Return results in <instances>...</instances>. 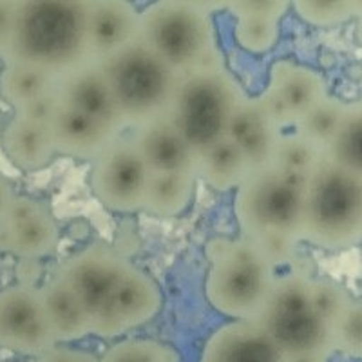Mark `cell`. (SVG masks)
Returning a JSON list of instances; mask_svg holds the SVG:
<instances>
[{"label":"cell","mask_w":362,"mask_h":362,"mask_svg":"<svg viewBox=\"0 0 362 362\" xmlns=\"http://www.w3.org/2000/svg\"><path fill=\"white\" fill-rule=\"evenodd\" d=\"M234 38L248 53H267L279 40V21L264 17L235 18Z\"/></svg>","instance_id":"29"},{"label":"cell","mask_w":362,"mask_h":362,"mask_svg":"<svg viewBox=\"0 0 362 362\" xmlns=\"http://www.w3.org/2000/svg\"><path fill=\"white\" fill-rule=\"evenodd\" d=\"M58 100L76 111L112 125L124 132V122L119 116L116 100L112 95L107 73L102 62H90L71 71L58 78Z\"/></svg>","instance_id":"16"},{"label":"cell","mask_w":362,"mask_h":362,"mask_svg":"<svg viewBox=\"0 0 362 362\" xmlns=\"http://www.w3.org/2000/svg\"><path fill=\"white\" fill-rule=\"evenodd\" d=\"M284 362H328L329 355L322 354H296V355H283Z\"/></svg>","instance_id":"40"},{"label":"cell","mask_w":362,"mask_h":362,"mask_svg":"<svg viewBox=\"0 0 362 362\" xmlns=\"http://www.w3.org/2000/svg\"><path fill=\"white\" fill-rule=\"evenodd\" d=\"M93 0H18L2 62L28 64L64 76L95 62L89 38Z\"/></svg>","instance_id":"1"},{"label":"cell","mask_w":362,"mask_h":362,"mask_svg":"<svg viewBox=\"0 0 362 362\" xmlns=\"http://www.w3.org/2000/svg\"><path fill=\"white\" fill-rule=\"evenodd\" d=\"M57 344L40 288L11 284L0 290V348L24 355H42Z\"/></svg>","instance_id":"10"},{"label":"cell","mask_w":362,"mask_h":362,"mask_svg":"<svg viewBox=\"0 0 362 362\" xmlns=\"http://www.w3.org/2000/svg\"><path fill=\"white\" fill-rule=\"evenodd\" d=\"M245 93L221 64L183 74L170 118L198 154L228 136Z\"/></svg>","instance_id":"6"},{"label":"cell","mask_w":362,"mask_h":362,"mask_svg":"<svg viewBox=\"0 0 362 362\" xmlns=\"http://www.w3.org/2000/svg\"><path fill=\"white\" fill-rule=\"evenodd\" d=\"M300 239L339 250L362 241V176L322 160L305 176Z\"/></svg>","instance_id":"2"},{"label":"cell","mask_w":362,"mask_h":362,"mask_svg":"<svg viewBox=\"0 0 362 362\" xmlns=\"http://www.w3.org/2000/svg\"><path fill=\"white\" fill-rule=\"evenodd\" d=\"M132 140L153 173L189 170L198 174V151L173 118H161L132 131Z\"/></svg>","instance_id":"19"},{"label":"cell","mask_w":362,"mask_h":362,"mask_svg":"<svg viewBox=\"0 0 362 362\" xmlns=\"http://www.w3.org/2000/svg\"><path fill=\"white\" fill-rule=\"evenodd\" d=\"M198 174L189 170L153 173L145 196L144 212L156 218H176L190 206Z\"/></svg>","instance_id":"24"},{"label":"cell","mask_w":362,"mask_h":362,"mask_svg":"<svg viewBox=\"0 0 362 362\" xmlns=\"http://www.w3.org/2000/svg\"><path fill=\"white\" fill-rule=\"evenodd\" d=\"M18 0H0V58L9 44V38L17 17Z\"/></svg>","instance_id":"36"},{"label":"cell","mask_w":362,"mask_h":362,"mask_svg":"<svg viewBox=\"0 0 362 362\" xmlns=\"http://www.w3.org/2000/svg\"><path fill=\"white\" fill-rule=\"evenodd\" d=\"M310 297L317 312L334 326L351 299L342 286L328 279H310Z\"/></svg>","instance_id":"33"},{"label":"cell","mask_w":362,"mask_h":362,"mask_svg":"<svg viewBox=\"0 0 362 362\" xmlns=\"http://www.w3.org/2000/svg\"><path fill=\"white\" fill-rule=\"evenodd\" d=\"M125 129L170 118L183 74L144 40L129 44L102 62Z\"/></svg>","instance_id":"4"},{"label":"cell","mask_w":362,"mask_h":362,"mask_svg":"<svg viewBox=\"0 0 362 362\" xmlns=\"http://www.w3.org/2000/svg\"><path fill=\"white\" fill-rule=\"evenodd\" d=\"M355 38L362 45V17H358L357 24H355Z\"/></svg>","instance_id":"42"},{"label":"cell","mask_w":362,"mask_h":362,"mask_svg":"<svg viewBox=\"0 0 362 362\" xmlns=\"http://www.w3.org/2000/svg\"><path fill=\"white\" fill-rule=\"evenodd\" d=\"M205 281L206 299L235 321H257L276 284V268L248 238L212 239Z\"/></svg>","instance_id":"3"},{"label":"cell","mask_w":362,"mask_h":362,"mask_svg":"<svg viewBox=\"0 0 362 362\" xmlns=\"http://www.w3.org/2000/svg\"><path fill=\"white\" fill-rule=\"evenodd\" d=\"M344 109V102L328 95L322 102L317 103L315 107L300 119L293 129L325 151L335 136V132H337L339 125H341Z\"/></svg>","instance_id":"28"},{"label":"cell","mask_w":362,"mask_h":362,"mask_svg":"<svg viewBox=\"0 0 362 362\" xmlns=\"http://www.w3.org/2000/svg\"><path fill=\"white\" fill-rule=\"evenodd\" d=\"M250 239V238H248ZM263 255L272 263V267H284L296 257L297 245L300 239L292 234H283V232H268V234L259 235L252 239Z\"/></svg>","instance_id":"34"},{"label":"cell","mask_w":362,"mask_h":362,"mask_svg":"<svg viewBox=\"0 0 362 362\" xmlns=\"http://www.w3.org/2000/svg\"><path fill=\"white\" fill-rule=\"evenodd\" d=\"M131 267V261L115 248L93 245L67 257L54 274L69 284L93 317L107 303Z\"/></svg>","instance_id":"12"},{"label":"cell","mask_w":362,"mask_h":362,"mask_svg":"<svg viewBox=\"0 0 362 362\" xmlns=\"http://www.w3.org/2000/svg\"><path fill=\"white\" fill-rule=\"evenodd\" d=\"M176 351L148 339H129L109 348L100 362H177Z\"/></svg>","instance_id":"30"},{"label":"cell","mask_w":362,"mask_h":362,"mask_svg":"<svg viewBox=\"0 0 362 362\" xmlns=\"http://www.w3.org/2000/svg\"><path fill=\"white\" fill-rule=\"evenodd\" d=\"M257 322L283 355H332L335 351L334 326L313 308L310 277L300 272L277 277Z\"/></svg>","instance_id":"7"},{"label":"cell","mask_w":362,"mask_h":362,"mask_svg":"<svg viewBox=\"0 0 362 362\" xmlns=\"http://www.w3.org/2000/svg\"><path fill=\"white\" fill-rule=\"evenodd\" d=\"M6 158L22 173H37L54 160L57 148L47 122L13 115L0 134Z\"/></svg>","instance_id":"21"},{"label":"cell","mask_w":362,"mask_h":362,"mask_svg":"<svg viewBox=\"0 0 362 362\" xmlns=\"http://www.w3.org/2000/svg\"><path fill=\"white\" fill-rule=\"evenodd\" d=\"M281 134L283 127L267 107L263 96L245 95L232 119L228 136L243 148L254 170L270 167Z\"/></svg>","instance_id":"17"},{"label":"cell","mask_w":362,"mask_h":362,"mask_svg":"<svg viewBox=\"0 0 362 362\" xmlns=\"http://www.w3.org/2000/svg\"><path fill=\"white\" fill-rule=\"evenodd\" d=\"M261 96L281 127H296L328 96V87L312 67L281 60L270 67L268 86Z\"/></svg>","instance_id":"14"},{"label":"cell","mask_w":362,"mask_h":362,"mask_svg":"<svg viewBox=\"0 0 362 362\" xmlns=\"http://www.w3.org/2000/svg\"><path fill=\"white\" fill-rule=\"evenodd\" d=\"M93 163L90 190L105 209L122 214L144 212L153 170L131 136H119Z\"/></svg>","instance_id":"9"},{"label":"cell","mask_w":362,"mask_h":362,"mask_svg":"<svg viewBox=\"0 0 362 362\" xmlns=\"http://www.w3.org/2000/svg\"><path fill=\"white\" fill-rule=\"evenodd\" d=\"M202 362H284V357L259 322L235 321L212 334Z\"/></svg>","instance_id":"20"},{"label":"cell","mask_w":362,"mask_h":362,"mask_svg":"<svg viewBox=\"0 0 362 362\" xmlns=\"http://www.w3.org/2000/svg\"><path fill=\"white\" fill-rule=\"evenodd\" d=\"M15 196H17V194H15V190H13L11 183H9L2 174H0V221L4 219L6 212H8L9 205L13 203Z\"/></svg>","instance_id":"38"},{"label":"cell","mask_w":362,"mask_h":362,"mask_svg":"<svg viewBox=\"0 0 362 362\" xmlns=\"http://www.w3.org/2000/svg\"><path fill=\"white\" fill-rule=\"evenodd\" d=\"M292 0H230L228 11L235 18L243 17H264L281 21L288 11Z\"/></svg>","instance_id":"35"},{"label":"cell","mask_w":362,"mask_h":362,"mask_svg":"<svg viewBox=\"0 0 362 362\" xmlns=\"http://www.w3.org/2000/svg\"><path fill=\"white\" fill-rule=\"evenodd\" d=\"M174 2H183V4H190L206 13H214L219 11V9L228 8L230 0H174Z\"/></svg>","instance_id":"39"},{"label":"cell","mask_w":362,"mask_h":362,"mask_svg":"<svg viewBox=\"0 0 362 362\" xmlns=\"http://www.w3.org/2000/svg\"><path fill=\"white\" fill-rule=\"evenodd\" d=\"M37 362H100L95 355L87 354L82 350H73V348H57L53 346L51 350L38 355Z\"/></svg>","instance_id":"37"},{"label":"cell","mask_w":362,"mask_h":362,"mask_svg":"<svg viewBox=\"0 0 362 362\" xmlns=\"http://www.w3.org/2000/svg\"><path fill=\"white\" fill-rule=\"evenodd\" d=\"M322 156L325 151L297 131L283 132L272 165L293 176L305 177L322 160Z\"/></svg>","instance_id":"27"},{"label":"cell","mask_w":362,"mask_h":362,"mask_svg":"<svg viewBox=\"0 0 362 362\" xmlns=\"http://www.w3.org/2000/svg\"><path fill=\"white\" fill-rule=\"evenodd\" d=\"M300 21L315 28H334L354 18L351 0H292Z\"/></svg>","instance_id":"31"},{"label":"cell","mask_w":362,"mask_h":362,"mask_svg":"<svg viewBox=\"0 0 362 362\" xmlns=\"http://www.w3.org/2000/svg\"><path fill=\"white\" fill-rule=\"evenodd\" d=\"M325 156L362 176V100L346 103L341 125L325 148Z\"/></svg>","instance_id":"26"},{"label":"cell","mask_w":362,"mask_h":362,"mask_svg":"<svg viewBox=\"0 0 362 362\" xmlns=\"http://www.w3.org/2000/svg\"><path fill=\"white\" fill-rule=\"evenodd\" d=\"M60 226L47 206L29 196H15L0 221V252L21 261H38L53 254Z\"/></svg>","instance_id":"13"},{"label":"cell","mask_w":362,"mask_h":362,"mask_svg":"<svg viewBox=\"0 0 362 362\" xmlns=\"http://www.w3.org/2000/svg\"><path fill=\"white\" fill-rule=\"evenodd\" d=\"M140 40L181 74L221 64L210 13L183 2L158 0L141 11Z\"/></svg>","instance_id":"5"},{"label":"cell","mask_w":362,"mask_h":362,"mask_svg":"<svg viewBox=\"0 0 362 362\" xmlns=\"http://www.w3.org/2000/svg\"><path fill=\"white\" fill-rule=\"evenodd\" d=\"M45 312L57 342L78 341L90 334V317L69 284L54 274L40 286Z\"/></svg>","instance_id":"22"},{"label":"cell","mask_w":362,"mask_h":362,"mask_svg":"<svg viewBox=\"0 0 362 362\" xmlns=\"http://www.w3.org/2000/svg\"><path fill=\"white\" fill-rule=\"evenodd\" d=\"M254 170L245 151L226 136L199 154L198 177L219 192L238 189Z\"/></svg>","instance_id":"23"},{"label":"cell","mask_w":362,"mask_h":362,"mask_svg":"<svg viewBox=\"0 0 362 362\" xmlns=\"http://www.w3.org/2000/svg\"><path fill=\"white\" fill-rule=\"evenodd\" d=\"M351 15L354 18L362 17V0H351Z\"/></svg>","instance_id":"41"},{"label":"cell","mask_w":362,"mask_h":362,"mask_svg":"<svg viewBox=\"0 0 362 362\" xmlns=\"http://www.w3.org/2000/svg\"><path fill=\"white\" fill-rule=\"evenodd\" d=\"M51 136L58 156L95 161L122 136L112 125L76 111L58 100L49 119Z\"/></svg>","instance_id":"15"},{"label":"cell","mask_w":362,"mask_h":362,"mask_svg":"<svg viewBox=\"0 0 362 362\" xmlns=\"http://www.w3.org/2000/svg\"><path fill=\"white\" fill-rule=\"evenodd\" d=\"M303 202L305 177L270 165L252 170L235 189V219L245 238L254 239L268 232H283L300 239Z\"/></svg>","instance_id":"8"},{"label":"cell","mask_w":362,"mask_h":362,"mask_svg":"<svg viewBox=\"0 0 362 362\" xmlns=\"http://www.w3.org/2000/svg\"><path fill=\"white\" fill-rule=\"evenodd\" d=\"M335 350L362 357V303L351 300L334 325Z\"/></svg>","instance_id":"32"},{"label":"cell","mask_w":362,"mask_h":362,"mask_svg":"<svg viewBox=\"0 0 362 362\" xmlns=\"http://www.w3.org/2000/svg\"><path fill=\"white\" fill-rule=\"evenodd\" d=\"M163 296L147 272L132 264L107 303L90 317V334L116 337L145 325L158 315Z\"/></svg>","instance_id":"11"},{"label":"cell","mask_w":362,"mask_h":362,"mask_svg":"<svg viewBox=\"0 0 362 362\" xmlns=\"http://www.w3.org/2000/svg\"><path fill=\"white\" fill-rule=\"evenodd\" d=\"M141 13L131 0H93L89 11L90 51L103 62L140 38Z\"/></svg>","instance_id":"18"},{"label":"cell","mask_w":362,"mask_h":362,"mask_svg":"<svg viewBox=\"0 0 362 362\" xmlns=\"http://www.w3.org/2000/svg\"><path fill=\"white\" fill-rule=\"evenodd\" d=\"M58 76L28 64L6 62L0 71V98L13 111H21L35 100L57 90Z\"/></svg>","instance_id":"25"}]
</instances>
